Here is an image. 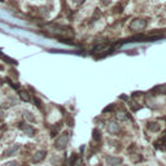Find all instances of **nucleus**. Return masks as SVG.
Here are the masks:
<instances>
[{
	"label": "nucleus",
	"instance_id": "f257e3e1",
	"mask_svg": "<svg viewBox=\"0 0 166 166\" xmlns=\"http://www.w3.org/2000/svg\"><path fill=\"white\" fill-rule=\"evenodd\" d=\"M68 140H69V134L64 132L62 135H60L57 137V140L55 142V148L59 149V151H62L64 148L66 147V144H68Z\"/></svg>",
	"mask_w": 166,
	"mask_h": 166
},
{
	"label": "nucleus",
	"instance_id": "f03ea898",
	"mask_svg": "<svg viewBox=\"0 0 166 166\" xmlns=\"http://www.w3.org/2000/svg\"><path fill=\"white\" fill-rule=\"evenodd\" d=\"M146 26H147V22L144 20H134L132 22L130 23V29H131V30H136V31L143 30Z\"/></svg>",
	"mask_w": 166,
	"mask_h": 166
},
{
	"label": "nucleus",
	"instance_id": "7ed1b4c3",
	"mask_svg": "<svg viewBox=\"0 0 166 166\" xmlns=\"http://www.w3.org/2000/svg\"><path fill=\"white\" fill-rule=\"evenodd\" d=\"M20 127L23 130V132H26L29 136H34V134H35L34 127H31L30 125H25V123H20Z\"/></svg>",
	"mask_w": 166,
	"mask_h": 166
},
{
	"label": "nucleus",
	"instance_id": "20e7f679",
	"mask_svg": "<svg viewBox=\"0 0 166 166\" xmlns=\"http://www.w3.org/2000/svg\"><path fill=\"white\" fill-rule=\"evenodd\" d=\"M45 156H47V152L45 151H38L37 153L33 156V161L34 162H40Z\"/></svg>",
	"mask_w": 166,
	"mask_h": 166
},
{
	"label": "nucleus",
	"instance_id": "39448f33",
	"mask_svg": "<svg viewBox=\"0 0 166 166\" xmlns=\"http://www.w3.org/2000/svg\"><path fill=\"white\" fill-rule=\"evenodd\" d=\"M107 129H108V131L110 132V134H117V132H119V125H117L116 122H109L108 126H107Z\"/></svg>",
	"mask_w": 166,
	"mask_h": 166
},
{
	"label": "nucleus",
	"instance_id": "423d86ee",
	"mask_svg": "<svg viewBox=\"0 0 166 166\" xmlns=\"http://www.w3.org/2000/svg\"><path fill=\"white\" fill-rule=\"evenodd\" d=\"M18 149H20V146H18V144H15V146H12V147L8 148V149L4 152V156H5V157H10L13 153H16V152L18 151Z\"/></svg>",
	"mask_w": 166,
	"mask_h": 166
},
{
	"label": "nucleus",
	"instance_id": "0eeeda50",
	"mask_svg": "<svg viewBox=\"0 0 166 166\" xmlns=\"http://www.w3.org/2000/svg\"><path fill=\"white\" fill-rule=\"evenodd\" d=\"M152 94H153V95H157V94L166 95V84H162V86H156L153 90H152Z\"/></svg>",
	"mask_w": 166,
	"mask_h": 166
},
{
	"label": "nucleus",
	"instance_id": "6e6552de",
	"mask_svg": "<svg viewBox=\"0 0 166 166\" xmlns=\"http://www.w3.org/2000/svg\"><path fill=\"white\" fill-rule=\"evenodd\" d=\"M107 162L112 166H116V165H119L122 162V158H118V157H108L107 158Z\"/></svg>",
	"mask_w": 166,
	"mask_h": 166
},
{
	"label": "nucleus",
	"instance_id": "1a4fd4ad",
	"mask_svg": "<svg viewBox=\"0 0 166 166\" xmlns=\"http://www.w3.org/2000/svg\"><path fill=\"white\" fill-rule=\"evenodd\" d=\"M20 97L22 99L23 101H29L30 100V95L26 92V91H20Z\"/></svg>",
	"mask_w": 166,
	"mask_h": 166
},
{
	"label": "nucleus",
	"instance_id": "9d476101",
	"mask_svg": "<svg viewBox=\"0 0 166 166\" xmlns=\"http://www.w3.org/2000/svg\"><path fill=\"white\" fill-rule=\"evenodd\" d=\"M23 116H25V118L29 119L30 122H34V121H35V117H34L33 114H31L30 112H23Z\"/></svg>",
	"mask_w": 166,
	"mask_h": 166
},
{
	"label": "nucleus",
	"instance_id": "9b49d317",
	"mask_svg": "<svg viewBox=\"0 0 166 166\" xmlns=\"http://www.w3.org/2000/svg\"><path fill=\"white\" fill-rule=\"evenodd\" d=\"M78 160V156H77L75 153L72 154V157H70V161H69V166H75V161Z\"/></svg>",
	"mask_w": 166,
	"mask_h": 166
},
{
	"label": "nucleus",
	"instance_id": "f8f14e48",
	"mask_svg": "<svg viewBox=\"0 0 166 166\" xmlns=\"http://www.w3.org/2000/svg\"><path fill=\"white\" fill-rule=\"evenodd\" d=\"M148 129H149L151 131H158V130H160V125H157V123H151V125L148 126Z\"/></svg>",
	"mask_w": 166,
	"mask_h": 166
},
{
	"label": "nucleus",
	"instance_id": "ddd939ff",
	"mask_svg": "<svg viewBox=\"0 0 166 166\" xmlns=\"http://www.w3.org/2000/svg\"><path fill=\"white\" fill-rule=\"evenodd\" d=\"M60 127H61V123H57V125H56V126L53 127V129H52V130H51V135H52V136H55V135H56V134H57V132H59V130H60Z\"/></svg>",
	"mask_w": 166,
	"mask_h": 166
},
{
	"label": "nucleus",
	"instance_id": "4468645a",
	"mask_svg": "<svg viewBox=\"0 0 166 166\" xmlns=\"http://www.w3.org/2000/svg\"><path fill=\"white\" fill-rule=\"evenodd\" d=\"M94 139L95 140H100V132L97 130H94Z\"/></svg>",
	"mask_w": 166,
	"mask_h": 166
},
{
	"label": "nucleus",
	"instance_id": "2eb2a0df",
	"mask_svg": "<svg viewBox=\"0 0 166 166\" xmlns=\"http://www.w3.org/2000/svg\"><path fill=\"white\" fill-rule=\"evenodd\" d=\"M113 107H114V105H110V107H107V108H105L103 112H104V113H107V112H109V110H112V109H113Z\"/></svg>",
	"mask_w": 166,
	"mask_h": 166
},
{
	"label": "nucleus",
	"instance_id": "dca6fc26",
	"mask_svg": "<svg viewBox=\"0 0 166 166\" xmlns=\"http://www.w3.org/2000/svg\"><path fill=\"white\" fill-rule=\"evenodd\" d=\"M4 166H17V162L16 161H13V162H9V164H7Z\"/></svg>",
	"mask_w": 166,
	"mask_h": 166
},
{
	"label": "nucleus",
	"instance_id": "f3484780",
	"mask_svg": "<svg viewBox=\"0 0 166 166\" xmlns=\"http://www.w3.org/2000/svg\"><path fill=\"white\" fill-rule=\"evenodd\" d=\"M82 1H83V0H77V3H78V4H80Z\"/></svg>",
	"mask_w": 166,
	"mask_h": 166
},
{
	"label": "nucleus",
	"instance_id": "a211bd4d",
	"mask_svg": "<svg viewBox=\"0 0 166 166\" xmlns=\"http://www.w3.org/2000/svg\"><path fill=\"white\" fill-rule=\"evenodd\" d=\"M0 83H1V79H0Z\"/></svg>",
	"mask_w": 166,
	"mask_h": 166
}]
</instances>
